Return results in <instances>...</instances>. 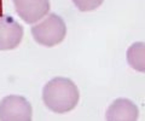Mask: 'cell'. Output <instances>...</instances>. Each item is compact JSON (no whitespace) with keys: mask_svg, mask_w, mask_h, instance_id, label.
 Listing matches in <instances>:
<instances>
[{"mask_svg":"<svg viewBox=\"0 0 145 121\" xmlns=\"http://www.w3.org/2000/svg\"><path fill=\"white\" fill-rule=\"evenodd\" d=\"M104 0H72L75 6L82 12L93 11L103 4Z\"/></svg>","mask_w":145,"mask_h":121,"instance_id":"ba28073f","label":"cell"},{"mask_svg":"<svg viewBox=\"0 0 145 121\" xmlns=\"http://www.w3.org/2000/svg\"><path fill=\"white\" fill-rule=\"evenodd\" d=\"M67 26L62 17L51 13L39 23L31 27V35L38 44L52 47L61 44L65 38Z\"/></svg>","mask_w":145,"mask_h":121,"instance_id":"7a4b0ae2","label":"cell"},{"mask_svg":"<svg viewBox=\"0 0 145 121\" xmlns=\"http://www.w3.org/2000/svg\"><path fill=\"white\" fill-rule=\"evenodd\" d=\"M80 98L76 85L67 78H53L42 90V101L47 108L58 114H64L76 107Z\"/></svg>","mask_w":145,"mask_h":121,"instance_id":"6da1fadb","label":"cell"},{"mask_svg":"<svg viewBox=\"0 0 145 121\" xmlns=\"http://www.w3.org/2000/svg\"><path fill=\"white\" fill-rule=\"evenodd\" d=\"M106 121H138L139 110L132 101L119 98L106 110Z\"/></svg>","mask_w":145,"mask_h":121,"instance_id":"8992f818","label":"cell"},{"mask_svg":"<svg viewBox=\"0 0 145 121\" xmlns=\"http://www.w3.org/2000/svg\"><path fill=\"white\" fill-rule=\"evenodd\" d=\"M17 15L25 23L33 24L42 20L50 11L48 0H12Z\"/></svg>","mask_w":145,"mask_h":121,"instance_id":"5b68a950","label":"cell"},{"mask_svg":"<svg viewBox=\"0 0 145 121\" xmlns=\"http://www.w3.org/2000/svg\"><path fill=\"white\" fill-rule=\"evenodd\" d=\"M23 39V27L11 16H0V51L16 48Z\"/></svg>","mask_w":145,"mask_h":121,"instance_id":"277c9868","label":"cell"},{"mask_svg":"<svg viewBox=\"0 0 145 121\" xmlns=\"http://www.w3.org/2000/svg\"><path fill=\"white\" fill-rule=\"evenodd\" d=\"M127 62L134 70L145 73V43H134L127 50Z\"/></svg>","mask_w":145,"mask_h":121,"instance_id":"52a82bcc","label":"cell"},{"mask_svg":"<svg viewBox=\"0 0 145 121\" xmlns=\"http://www.w3.org/2000/svg\"><path fill=\"white\" fill-rule=\"evenodd\" d=\"M33 109L22 96L10 95L0 102V121H31Z\"/></svg>","mask_w":145,"mask_h":121,"instance_id":"3957f363","label":"cell"}]
</instances>
